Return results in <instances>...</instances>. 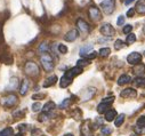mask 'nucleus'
<instances>
[{"instance_id": "nucleus-43", "label": "nucleus", "mask_w": 145, "mask_h": 136, "mask_svg": "<svg viewBox=\"0 0 145 136\" xmlns=\"http://www.w3.org/2000/svg\"><path fill=\"white\" fill-rule=\"evenodd\" d=\"M122 31H123V33H126V35H129V33H131V31H133V25H130V24L126 25Z\"/></svg>"}, {"instance_id": "nucleus-51", "label": "nucleus", "mask_w": 145, "mask_h": 136, "mask_svg": "<svg viewBox=\"0 0 145 136\" xmlns=\"http://www.w3.org/2000/svg\"><path fill=\"white\" fill-rule=\"evenodd\" d=\"M15 136H23V134H22V133H18V134H16Z\"/></svg>"}, {"instance_id": "nucleus-39", "label": "nucleus", "mask_w": 145, "mask_h": 136, "mask_svg": "<svg viewBox=\"0 0 145 136\" xmlns=\"http://www.w3.org/2000/svg\"><path fill=\"white\" fill-rule=\"evenodd\" d=\"M24 113H25V112H24L23 110H17V111H14V112H13V116L16 117V119H21V118H23Z\"/></svg>"}, {"instance_id": "nucleus-17", "label": "nucleus", "mask_w": 145, "mask_h": 136, "mask_svg": "<svg viewBox=\"0 0 145 136\" xmlns=\"http://www.w3.org/2000/svg\"><path fill=\"white\" fill-rule=\"evenodd\" d=\"M116 117H117V111L114 109H110L105 112V120L106 121H112L116 119Z\"/></svg>"}, {"instance_id": "nucleus-47", "label": "nucleus", "mask_w": 145, "mask_h": 136, "mask_svg": "<svg viewBox=\"0 0 145 136\" xmlns=\"http://www.w3.org/2000/svg\"><path fill=\"white\" fill-rule=\"evenodd\" d=\"M0 41H4V36H3V23L0 22Z\"/></svg>"}, {"instance_id": "nucleus-37", "label": "nucleus", "mask_w": 145, "mask_h": 136, "mask_svg": "<svg viewBox=\"0 0 145 136\" xmlns=\"http://www.w3.org/2000/svg\"><path fill=\"white\" fill-rule=\"evenodd\" d=\"M122 47H123V41H122L121 39L116 40V42H114V49H116V50H119V49H121Z\"/></svg>"}, {"instance_id": "nucleus-7", "label": "nucleus", "mask_w": 145, "mask_h": 136, "mask_svg": "<svg viewBox=\"0 0 145 136\" xmlns=\"http://www.w3.org/2000/svg\"><path fill=\"white\" fill-rule=\"evenodd\" d=\"M73 75L71 73V71L69 70V71H66L65 72V75L61 78V81H59V86H61V88H66L67 86H70L71 85V82H72V80H73Z\"/></svg>"}, {"instance_id": "nucleus-26", "label": "nucleus", "mask_w": 145, "mask_h": 136, "mask_svg": "<svg viewBox=\"0 0 145 136\" xmlns=\"http://www.w3.org/2000/svg\"><path fill=\"white\" fill-rule=\"evenodd\" d=\"M70 71L72 75H73V77H77V76L82 73V67L81 66H74V67H72V69H70Z\"/></svg>"}, {"instance_id": "nucleus-32", "label": "nucleus", "mask_w": 145, "mask_h": 136, "mask_svg": "<svg viewBox=\"0 0 145 136\" xmlns=\"http://www.w3.org/2000/svg\"><path fill=\"white\" fill-rule=\"evenodd\" d=\"M70 104H71V99L70 98H65L62 103L59 104V109H66V108L70 107Z\"/></svg>"}, {"instance_id": "nucleus-19", "label": "nucleus", "mask_w": 145, "mask_h": 136, "mask_svg": "<svg viewBox=\"0 0 145 136\" xmlns=\"http://www.w3.org/2000/svg\"><path fill=\"white\" fill-rule=\"evenodd\" d=\"M111 108V104H108V103H104V102H102V103H99L98 104V107H97V112L98 113H105L108 109Z\"/></svg>"}, {"instance_id": "nucleus-18", "label": "nucleus", "mask_w": 145, "mask_h": 136, "mask_svg": "<svg viewBox=\"0 0 145 136\" xmlns=\"http://www.w3.org/2000/svg\"><path fill=\"white\" fill-rule=\"evenodd\" d=\"M29 86H30V84H29V80L24 79V80L22 81L21 86H20V94L24 96V95L27 93V90H29Z\"/></svg>"}, {"instance_id": "nucleus-5", "label": "nucleus", "mask_w": 145, "mask_h": 136, "mask_svg": "<svg viewBox=\"0 0 145 136\" xmlns=\"http://www.w3.org/2000/svg\"><path fill=\"white\" fill-rule=\"evenodd\" d=\"M99 31H101V33H102L103 36L108 37V38L113 37V36L116 35V30H114V27H113L110 23H104V24H102Z\"/></svg>"}, {"instance_id": "nucleus-20", "label": "nucleus", "mask_w": 145, "mask_h": 136, "mask_svg": "<svg viewBox=\"0 0 145 136\" xmlns=\"http://www.w3.org/2000/svg\"><path fill=\"white\" fill-rule=\"evenodd\" d=\"M56 81H57V77H56V76H50L49 78H47V79L45 80V82H44L42 86H44L45 88H47V87H50V86L55 85Z\"/></svg>"}, {"instance_id": "nucleus-31", "label": "nucleus", "mask_w": 145, "mask_h": 136, "mask_svg": "<svg viewBox=\"0 0 145 136\" xmlns=\"http://www.w3.org/2000/svg\"><path fill=\"white\" fill-rule=\"evenodd\" d=\"M48 50H49V46L47 45V42H42V44L39 46V52H40L41 54L48 53Z\"/></svg>"}, {"instance_id": "nucleus-6", "label": "nucleus", "mask_w": 145, "mask_h": 136, "mask_svg": "<svg viewBox=\"0 0 145 136\" xmlns=\"http://www.w3.org/2000/svg\"><path fill=\"white\" fill-rule=\"evenodd\" d=\"M17 102H18L17 96L15 94H9L3 98V105L5 108H13L14 105L17 104Z\"/></svg>"}, {"instance_id": "nucleus-9", "label": "nucleus", "mask_w": 145, "mask_h": 136, "mask_svg": "<svg viewBox=\"0 0 145 136\" xmlns=\"http://www.w3.org/2000/svg\"><path fill=\"white\" fill-rule=\"evenodd\" d=\"M88 15L89 17L94 21V22H97L102 18V14H101V10L96 7V6H91L89 9H88Z\"/></svg>"}, {"instance_id": "nucleus-52", "label": "nucleus", "mask_w": 145, "mask_h": 136, "mask_svg": "<svg viewBox=\"0 0 145 136\" xmlns=\"http://www.w3.org/2000/svg\"><path fill=\"white\" fill-rule=\"evenodd\" d=\"M143 32L145 33V24H144V26H143Z\"/></svg>"}, {"instance_id": "nucleus-33", "label": "nucleus", "mask_w": 145, "mask_h": 136, "mask_svg": "<svg viewBox=\"0 0 145 136\" xmlns=\"http://www.w3.org/2000/svg\"><path fill=\"white\" fill-rule=\"evenodd\" d=\"M97 55H98V53H96V52H90V53L86 54L84 57H85V60H88V61H90V60H94V58H96V57H97Z\"/></svg>"}, {"instance_id": "nucleus-4", "label": "nucleus", "mask_w": 145, "mask_h": 136, "mask_svg": "<svg viewBox=\"0 0 145 136\" xmlns=\"http://www.w3.org/2000/svg\"><path fill=\"white\" fill-rule=\"evenodd\" d=\"M101 8L107 15L112 14L116 8V0H103L101 3Z\"/></svg>"}, {"instance_id": "nucleus-25", "label": "nucleus", "mask_w": 145, "mask_h": 136, "mask_svg": "<svg viewBox=\"0 0 145 136\" xmlns=\"http://www.w3.org/2000/svg\"><path fill=\"white\" fill-rule=\"evenodd\" d=\"M14 135V130L12 127H6L0 131V136H13Z\"/></svg>"}, {"instance_id": "nucleus-34", "label": "nucleus", "mask_w": 145, "mask_h": 136, "mask_svg": "<svg viewBox=\"0 0 145 136\" xmlns=\"http://www.w3.org/2000/svg\"><path fill=\"white\" fill-rule=\"evenodd\" d=\"M136 124H137V126H138V127L145 128V116H140V117L137 119Z\"/></svg>"}, {"instance_id": "nucleus-48", "label": "nucleus", "mask_w": 145, "mask_h": 136, "mask_svg": "<svg viewBox=\"0 0 145 136\" xmlns=\"http://www.w3.org/2000/svg\"><path fill=\"white\" fill-rule=\"evenodd\" d=\"M18 129H20L21 133L24 131V130H26V125H20V126H18Z\"/></svg>"}, {"instance_id": "nucleus-45", "label": "nucleus", "mask_w": 145, "mask_h": 136, "mask_svg": "<svg viewBox=\"0 0 145 136\" xmlns=\"http://www.w3.org/2000/svg\"><path fill=\"white\" fill-rule=\"evenodd\" d=\"M123 23H125V17H123V16H119V17H118V21H117V24L121 26Z\"/></svg>"}, {"instance_id": "nucleus-10", "label": "nucleus", "mask_w": 145, "mask_h": 136, "mask_svg": "<svg viewBox=\"0 0 145 136\" xmlns=\"http://www.w3.org/2000/svg\"><path fill=\"white\" fill-rule=\"evenodd\" d=\"M96 94V88L95 87H88L81 95V101L82 102H87L89 99H91Z\"/></svg>"}, {"instance_id": "nucleus-11", "label": "nucleus", "mask_w": 145, "mask_h": 136, "mask_svg": "<svg viewBox=\"0 0 145 136\" xmlns=\"http://www.w3.org/2000/svg\"><path fill=\"white\" fill-rule=\"evenodd\" d=\"M77 26H78L79 31H81L82 33H85V35L89 33V31H90L89 24H88L85 20H82V18H78V20H77Z\"/></svg>"}, {"instance_id": "nucleus-30", "label": "nucleus", "mask_w": 145, "mask_h": 136, "mask_svg": "<svg viewBox=\"0 0 145 136\" xmlns=\"http://www.w3.org/2000/svg\"><path fill=\"white\" fill-rule=\"evenodd\" d=\"M136 41V36L134 35V33H129V35L127 36V39H126V42L127 45H131Z\"/></svg>"}, {"instance_id": "nucleus-13", "label": "nucleus", "mask_w": 145, "mask_h": 136, "mask_svg": "<svg viewBox=\"0 0 145 136\" xmlns=\"http://www.w3.org/2000/svg\"><path fill=\"white\" fill-rule=\"evenodd\" d=\"M120 96L123 98H135L137 96V92L134 88H126L120 93Z\"/></svg>"}, {"instance_id": "nucleus-2", "label": "nucleus", "mask_w": 145, "mask_h": 136, "mask_svg": "<svg viewBox=\"0 0 145 136\" xmlns=\"http://www.w3.org/2000/svg\"><path fill=\"white\" fill-rule=\"evenodd\" d=\"M0 62L4 64H13V56L12 54L7 50V46L4 44V41L0 42Z\"/></svg>"}, {"instance_id": "nucleus-12", "label": "nucleus", "mask_w": 145, "mask_h": 136, "mask_svg": "<svg viewBox=\"0 0 145 136\" xmlns=\"http://www.w3.org/2000/svg\"><path fill=\"white\" fill-rule=\"evenodd\" d=\"M78 36H79L78 30L72 29V30H70V31L66 33V35L64 36V40H65V41H69V42H72V41H74V40L78 38Z\"/></svg>"}, {"instance_id": "nucleus-50", "label": "nucleus", "mask_w": 145, "mask_h": 136, "mask_svg": "<svg viewBox=\"0 0 145 136\" xmlns=\"http://www.w3.org/2000/svg\"><path fill=\"white\" fill-rule=\"evenodd\" d=\"M63 136H73V134H65V135H63Z\"/></svg>"}, {"instance_id": "nucleus-53", "label": "nucleus", "mask_w": 145, "mask_h": 136, "mask_svg": "<svg viewBox=\"0 0 145 136\" xmlns=\"http://www.w3.org/2000/svg\"><path fill=\"white\" fill-rule=\"evenodd\" d=\"M134 136H136V135H134Z\"/></svg>"}, {"instance_id": "nucleus-54", "label": "nucleus", "mask_w": 145, "mask_h": 136, "mask_svg": "<svg viewBox=\"0 0 145 136\" xmlns=\"http://www.w3.org/2000/svg\"><path fill=\"white\" fill-rule=\"evenodd\" d=\"M144 54H145V52H144Z\"/></svg>"}, {"instance_id": "nucleus-24", "label": "nucleus", "mask_w": 145, "mask_h": 136, "mask_svg": "<svg viewBox=\"0 0 145 136\" xmlns=\"http://www.w3.org/2000/svg\"><path fill=\"white\" fill-rule=\"evenodd\" d=\"M134 84L139 87V88H145V78L143 77H137L135 80H134Z\"/></svg>"}, {"instance_id": "nucleus-14", "label": "nucleus", "mask_w": 145, "mask_h": 136, "mask_svg": "<svg viewBox=\"0 0 145 136\" xmlns=\"http://www.w3.org/2000/svg\"><path fill=\"white\" fill-rule=\"evenodd\" d=\"M89 125H90V120H86L82 124V126H81V134H82V136H90L91 130L94 129V127H89Z\"/></svg>"}, {"instance_id": "nucleus-40", "label": "nucleus", "mask_w": 145, "mask_h": 136, "mask_svg": "<svg viewBox=\"0 0 145 136\" xmlns=\"http://www.w3.org/2000/svg\"><path fill=\"white\" fill-rule=\"evenodd\" d=\"M134 131L137 135H143V134H145V128H142V127H138V126H134Z\"/></svg>"}, {"instance_id": "nucleus-27", "label": "nucleus", "mask_w": 145, "mask_h": 136, "mask_svg": "<svg viewBox=\"0 0 145 136\" xmlns=\"http://www.w3.org/2000/svg\"><path fill=\"white\" fill-rule=\"evenodd\" d=\"M91 49H93V45H86V46H84V47L80 48V55H81V56H85V55L88 54L89 50H91Z\"/></svg>"}, {"instance_id": "nucleus-23", "label": "nucleus", "mask_w": 145, "mask_h": 136, "mask_svg": "<svg viewBox=\"0 0 145 136\" xmlns=\"http://www.w3.org/2000/svg\"><path fill=\"white\" fill-rule=\"evenodd\" d=\"M17 86H18V79L15 78V77L10 78V80H9V85H8V89L14 90V89L17 88Z\"/></svg>"}, {"instance_id": "nucleus-46", "label": "nucleus", "mask_w": 145, "mask_h": 136, "mask_svg": "<svg viewBox=\"0 0 145 136\" xmlns=\"http://www.w3.org/2000/svg\"><path fill=\"white\" fill-rule=\"evenodd\" d=\"M134 14H135V9H134V8H130V9L127 12V16H128V17H133Z\"/></svg>"}, {"instance_id": "nucleus-16", "label": "nucleus", "mask_w": 145, "mask_h": 136, "mask_svg": "<svg viewBox=\"0 0 145 136\" xmlns=\"http://www.w3.org/2000/svg\"><path fill=\"white\" fill-rule=\"evenodd\" d=\"M139 15H145V0H138L134 8Z\"/></svg>"}, {"instance_id": "nucleus-29", "label": "nucleus", "mask_w": 145, "mask_h": 136, "mask_svg": "<svg viewBox=\"0 0 145 136\" xmlns=\"http://www.w3.org/2000/svg\"><path fill=\"white\" fill-rule=\"evenodd\" d=\"M98 54H99L102 57H107L108 55L111 54V49H110V48H101L99 52H98Z\"/></svg>"}, {"instance_id": "nucleus-38", "label": "nucleus", "mask_w": 145, "mask_h": 136, "mask_svg": "<svg viewBox=\"0 0 145 136\" xmlns=\"http://www.w3.org/2000/svg\"><path fill=\"white\" fill-rule=\"evenodd\" d=\"M101 131H102L103 135H110L112 133V129L110 127H107V126H103L102 129H101Z\"/></svg>"}, {"instance_id": "nucleus-44", "label": "nucleus", "mask_w": 145, "mask_h": 136, "mask_svg": "<svg viewBox=\"0 0 145 136\" xmlns=\"http://www.w3.org/2000/svg\"><path fill=\"white\" fill-rule=\"evenodd\" d=\"M44 97H45V94H34V95L32 96L33 99H41V98H44Z\"/></svg>"}, {"instance_id": "nucleus-49", "label": "nucleus", "mask_w": 145, "mask_h": 136, "mask_svg": "<svg viewBox=\"0 0 145 136\" xmlns=\"http://www.w3.org/2000/svg\"><path fill=\"white\" fill-rule=\"evenodd\" d=\"M134 1H135V0H125V5H127V6H128V5L133 4Z\"/></svg>"}, {"instance_id": "nucleus-3", "label": "nucleus", "mask_w": 145, "mask_h": 136, "mask_svg": "<svg viewBox=\"0 0 145 136\" xmlns=\"http://www.w3.org/2000/svg\"><path fill=\"white\" fill-rule=\"evenodd\" d=\"M24 72L29 77H37V76H39L40 70H39V66L37 65V63H34L32 61H29V62L25 63Z\"/></svg>"}, {"instance_id": "nucleus-15", "label": "nucleus", "mask_w": 145, "mask_h": 136, "mask_svg": "<svg viewBox=\"0 0 145 136\" xmlns=\"http://www.w3.org/2000/svg\"><path fill=\"white\" fill-rule=\"evenodd\" d=\"M133 72H134L137 77L143 76V75L145 73V64H143V63H138V64L134 65V67H133Z\"/></svg>"}, {"instance_id": "nucleus-41", "label": "nucleus", "mask_w": 145, "mask_h": 136, "mask_svg": "<svg viewBox=\"0 0 145 136\" xmlns=\"http://www.w3.org/2000/svg\"><path fill=\"white\" fill-rule=\"evenodd\" d=\"M58 52H59L61 54H66V53H67V47H66L65 45L59 44V45H58Z\"/></svg>"}, {"instance_id": "nucleus-42", "label": "nucleus", "mask_w": 145, "mask_h": 136, "mask_svg": "<svg viewBox=\"0 0 145 136\" xmlns=\"http://www.w3.org/2000/svg\"><path fill=\"white\" fill-rule=\"evenodd\" d=\"M88 64H89V61L88 60H85V58L84 60H79L77 62V66H81V67L85 66V65H88Z\"/></svg>"}, {"instance_id": "nucleus-28", "label": "nucleus", "mask_w": 145, "mask_h": 136, "mask_svg": "<svg viewBox=\"0 0 145 136\" xmlns=\"http://www.w3.org/2000/svg\"><path fill=\"white\" fill-rule=\"evenodd\" d=\"M125 118H126V116H125L123 113L120 114V116H118V117H116V121H114L116 126H117V127H120V126L125 122Z\"/></svg>"}, {"instance_id": "nucleus-35", "label": "nucleus", "mask_w": 145, "mask_h": 136, "mask_svg": "<svg viewBox=\"0 0 145 136\" xmlns=\"http://www.w3.org/2000/svg\"><path fill=\"white\" fill-rule=\"evenodd\" d=\"M41 108H42V105H41L40 102H35V103L32 104V111H33V112H38V111H40Z\"/></svg>"}, {"instance_id": "nucleus-36", "label": "nucleus", "mask_w": 145, "mask_h": 136, "mask_svg": "<svg viewBox=\"0 0 145 136\" xmlns=\"http://www.w3.org/2000/svg\"><path fill=\"white\" fill-rule=\"evenodd\" d=\"M50 118V116H49V113H47V112H44V113H41L40 116H39V118H38V120L40 121V122H44V121H47L48 119Z\"/></svg>"}, {"instance_id": "nucleus-1", "label": "nucleus", "mask_w": 145, "mask_h": 136, "mask_svg": "<svg viewBox=\"0 0 145 136\" xmlns=\"http://www.w3.org/2000/svg\"><path fill=\"white\" fill-rule=\"evenodd\" d=\"M40 63H41V65H42L45 71H47V72L53 71V69H54V60H53V57H52L50 54H48V53L41 54V56H40Z\"/></svg>"}, {"instance_id": "nucleus-22", "label": "nucleus", "mask_w": 145, "mask_h": 136, "mask_svg": "<svg viewBox=\"0 0 145 136\" xmlns=\"http://www.w3.org/2000/svg\"><path fill=\"white\" fill-rule=\"evenodd\" d=\"M55 108H56L55 103H54V102H52V101H49V102H47V103L44 105V108H42V111H44V112H47V113H49V112H50V111H53Z\"/></svg>"}, {"instance_id": "nucleus-8", "label": "nucleus", "mask_w": 145, "mask_h": 136, "mask_svg": "<svg viewBox=\"0 0 145 136\" xmlns=\"http://www.w3.org/2000/svg\"><path fill=\"white\" fill-rule=\"evenodd\" d=\"M142 58H143L142 54H139V53H137V52H133V53H130V54L127 56V62H128L129 64H131V65H136V64L140 63Z\"/></svg>"}, {"instance_id": "nucleus-21", "label": "nucleus", "mask_w": 145, "mask_h": 136, "mask_svg": "<svg viewBox=\"0 0 145 136\" xmlns=\"http://www.w3.org/2000/svg\"><path fill=\"white\" fill-rule=\"evenodd\" d=\"M130 81H131L130 76H128V75H122V76L119 77V79H118V85L122 86V85H126V84H128V82H130Z\"/></svg>"}]
</instances>
